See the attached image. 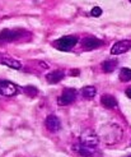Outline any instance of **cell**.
Here are the masks:
<instances>
[{
  "label": "cell",
  "instance_id": "6da1fadb",
  "mask_svg": "<svg viewBox=\"0 0 131 157\" xmlns=\"http://www.w3.org/2000/svg\"><path fill=\"white\" fill-rule=\"evenodd\" d=\"M76 44H78V38L76 37L65 36V37H61L59 40H56L53 42V46L60 51H69V50H71Z\"/></svg>",
  "mask_w": 131,
  "mask_h": 157
},
{
  "label": "cell",
  "instance_id": "7a4b0ae2",
  "mask_svg": "<svg viewBox=\"0 0 131 157\" xmlns=\"http://www.w3.org/2000/svg\"><path fill=\"white\" fill-rule=\"evenodd\" d=\"M17 92H18V87L13 82L0 81V95H2V96L12 97L14 95H17Z\"/></svg>",
  "mask_w": 131,
  "mask_h": 157
},
{
  "label": "cell",
  "instance_id": "3957f363",
  "mask_svg": "<svg viewBox=\"0 0 131 157\" xmlns=\"http://www.w3.org/2000/svg\"><path fill=\"white\" fill-rule=\"evenodd\" d=\"M75 98H76V91L73 90V88H65L63 91V93H61V96L59 97L57 102L61 106H65V105H69V104L74 102Z\"/></svg>",
  "mask_w": 131,
  "mask_h": 157
},
{
  "label": "cell",
  "instance_id": "277c9868",
  "mask_svg": "<svg viewBox=\"0 0 131 157\" xmlns=\"http://www.w3.org/2000/svg\"><path fill=\"white\" fill-rule=\"evenodd\" d=\"M131 49V41L130 40H122L115 44L111 48V54L112 55H121L125 54Z\"/></svg>",
  "mask_w": 131,
  "mask_h": 157
},
{
  "label": "cell",
  "instance_id": "5b68a950",
  "mask_svg": "<svg viewBox=\"0 0 131 157\" xmlns=\"http://www.w3.org/2000/svg\"><path fill=\"white\" fill-rule=\"evenodd\" d=\"M98 136H96L92 130H86L80 136V143H84V144H88V146H93L96 147L98 144Z\"/></svg>",
  "mask_w": 131,
  "mask_h": 157
},
{
  "label": "cell",
  "instance_id": "8992f818",
  "mask_svg": "<svg viewBox=\"0 0 131 157\" xmlns=\"http://www.w3.org/2000/svg\"><path fill=\"white\" fill-rule=\"evenodd\" d=\"M45 125H46V128H47V130L55 133V132H57L60 129L61 121H60V119L56 115H49L47 117H46V120H45Z\"/></svg>",
  "mask_w": 131,
  "mask_h": 157
},
{
  "label": "cell",
  "instance_id": "52a82bcc",
  "mask_svg": "<svg viewBox=\"0 0 131 157\" xmlns=\"http://www.w3.org/2000/svg\"><path fill=\"white\" fill-rule=\"evenodd\" d=\"M74 150L78 152L80 156H84V157H92L96 153V147L84 144V143H79V144L74 146Z\"/></svg>",
  "mask_w": 131,
  "mask_h": 157
},
{
  "label": "cell",
  "instance_id": "ba28073f",
  "mask_svg": "<svg viewBox=\"0 0 131 157\" xmlns=\"http://www.w3.org/2000/svg\"><path fill=\"white\" fill-rule=\"evenodd\" d=\"M82 45H83V49L84 50H94V49H98L99 46H102L103 42L101 40H98L96 37H86L84 40L82 41Z\"/></svg>",
  "mask_w": 131,
  "mask_h": 157
},
{
  "label": "cell",
  "instance_id": "9c48e42d",
  "mask_svg": "<svg viewBox=\"0 0 131 157\" xmlns=\"http://www.w3.org/2000/svg\"><path fill=\"white\" fill-rule=\"evenodd\" d=\"M19 35V31H13V29H4L0 32V40L3 41H13L15 38H18Z\"/></svg>",
  "mask_w": 131,
  "mask_h": 157
},
{
  "label": "cell",
  "instance_id": "30bf717a",
  "mask_svg": "<svg viewBox=\"0 0 131 157\" xmlns=\"http://www.w3.org/2000/svg\"><path fill=\"white\" fill-rule=\"evenodd\" d=\"M63 78H64L63 70H53V72H51L50 74L46 75V81H47L49 83H51V84H56L63 79Z\"/></svg>",
  "mask_w": 131,
  "mask_h": 157
},
{
  "label": "cell",
  "instance_id": "8fae6325",
  "mask_svg": "<svg viewBox=\"0 0 131 157\" xmlns=\"http://www.w3.org/2000/svg\"><path fill=\"white\" fill-rule=\"evenodd\" d=\"M101 104L106 109H116L117 107V100L111 95H103L101 97Z\"/></svg>",
  "mask_w": 131,
  "mask_h": 157
},
{
  "label": "cell",
  "instance_id": "7c38bea8",
  "mask_svg": "<svg viewBox=\"0 0 131 157\" xmlns=\"http://www.w3.org/2000/svg\"><path fill=\"white\" fill-rule=\"evenodd\" d=\"M96 93H97V90H96V87H93V86H86V87H83L80 90L82 97L86 98V100H93Z\"/></svg>",
  "mask_w": 131,
  "mask_h": 157
},
{
  "label": "cell",
  "instance_id": "4fadbf2b",
  "mask_svg": "<svg viewBox=\"0 0 131 157\" xmlns=\"http://www.w3.org/2000/svg\"><path fill=\"white\" fill-rule=\"evenodd\" d=\"M0 63H2L3 65L9 67V68H12V69H20V68H22V63L18 61V60H14V59H12V58H2Z\"/></svg>",
  "mask_w": 131,
  "mask_h": 157
},
{
  "label": "cell",
  "instance_id": "5bb4252c",
  "mask_svg": "<svg viewBox=\"0 0 131 157\" xmlns=\"http://www.w3.org/2000/svg\"><path fill=\"white\" fill-rule=\"evenodd\" d=\"M116 65H117V61L116 60H107L102 64V69L104 73H111L116 69Z\"/></svg>",
  "mask_w": 131,
  "mask_h": 157
},
{
  "label": "cell",
  "instance_id": "9a60e30c",
  "mask_svg": "<svg viewBox=\"0 0 131 157\" xmlns=\"http://www.w3.org/2000/svg\"><path fill=\"white\" fill-rule=\"evenodd\" d=\"M118 77H120L121 82H130L131 81V69H129V68H121Z\"/></svg>",
  "mask_w": 131,
  "mask_h": 157
},
{
  "label": "cell",
  "instance_id": "2e32d148",
  "mask_svg": "<svg viewBox=\"0 0 131 157\" xmlns=\"http://www.w3.org/2000/svg\"><path fill=\"white\" fill-rule=\"evenodd\" d=\"M23 91H24L28 96H31V97H35L36 95H37V88L36 87H33V86H27V87H24L23 88Z\"/></svg>",
  "mask_w": 131,
  "mask_h": 157
},
{
  "label": "cell",
  "instance_id": "e0dca14e",
  "mask_svg": "<svg viewBox=\"0 0 131 157\" xmlns=\"http://www.w3.org/2000/svg\"><path fill=\"white\" fill-rule=\"evenodd\" d=\"M90 14L93 15V17H99V15L102 14V9H101V8H99V6H94L93 9H92Z\"/></svg>",
  "mask_w": 131,
  "mask_h": 157
},
{
  "label": "cell",
  "instance_id": "ac0fdd59",
  "mask_svg": "<svg viewBox=\"0 0 131 157\" xmlns=\"http://www.w3.org/2000/svg\"><path fill=\"white\" fill-rule=\"evenodd\" d=\"M125 93H126V96H127L129 98H131V87H130V88H127Z\"/></svg>",
  "mask_w": 131,
  "mask_h": 157
},
{
  "label": "cell",
  "instance_id": "d6986e66",
  "mask_svg": "<svg viewBox=\"0 0 131 157\" xmlns=\"http://www.w3.org/2000/svg\"><path fill=\"white\" fill-rule=\"evenodd\" d=\"M130 2H131V0H130Z\"/></svg>",
  "mask_w": 131,
  "mask_h": 157
}]
</instances>
